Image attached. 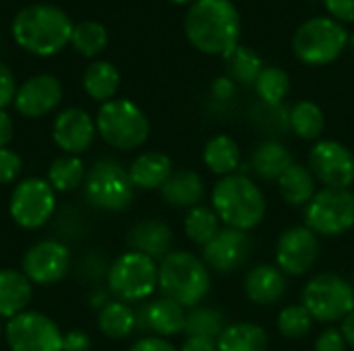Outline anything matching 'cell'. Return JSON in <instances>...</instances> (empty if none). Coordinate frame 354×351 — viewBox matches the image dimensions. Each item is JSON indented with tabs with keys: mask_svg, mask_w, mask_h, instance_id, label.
Instances as JSON below:
<instances>
[{
	"mask_svg": "<svg viewBox=\"0 0 354 351\" xmlns=\"http://www.w3.org/2000/svg\"><path fill=\"white\" fill-rule=\"evenodd\" d=\"M185 35L209 56H226L241 37V14L232 0H195L185 14Z\"/></svg>",
	"mask_w": 354,
	"mask_h": 351,
	"instance_id": "6da1fadb",
	"label": "cell"
},
{
	"mask_svg": "<svg viewBox=\"0 0 354 351\" xmlns=\"http://www.w3.org/2000/svg\"><path fill=\"white\" fill-rule=\"evenodd\" d=\"M73 23L52 4H31L17 12L12 21L15 41L37 56H52L60 52L73 35Z\"/></svg>",
	"mask_w": 354,
	"mask_h": 351,
	"instance_id": "7a4b0ae2",
	"label": "cell"
},
{
	"mask_svg": "<svg viewBox=\"0 0 354 351\" xmlns=\"http://www.w3.org/2000/svg\"><path fill=\"white\" fill-rule=\"evenodd\" d=\"M212 209L226 228L251 232L268 211L261 188L243 172L222 178L212 190Z\"/></svg>",
	"mask_w": 354,
	"mask_h": 351,
	"instance_id": "3957f363",
	"label": "cell"
},
{
	"mask_svg": "<svg viewBox=\"0 0 354 351\" xmlns=\"http://www.w3.org/2000/svg\"><path fill=\"white\" fill-rule=\"evenodd\" d=\"M158 288L164 298L191 310L209 294V269L193 252L172 250L158 265Z\"/></svg>",
	"mask_w": 354,
	"mask_h": 351,
	"instance_id": "277c9868",
	"label": "cell"
},
{
	"mask_svg": "<svg viewBox=\"0 0 354 351\" xmlns=\"http://www.w3.org/2000/svg\"><path fill=\"white\" fill-rule=\"evenodd\" d=\"M348 31L332 17H311L301 23L292 35L295 56L309 66L336 62L348 46Z\"/></svg>",
	"mask_w": 354,
	"mask_h": 351,
	"instance_id": "5b68a950",
	"label": "cell"
},
{
	"mask_svg": "<svg viewBox=\"0 0 354 351\" xmlns=\"http://www.w3.org/2000/svg\"><path fill=\"white\" fill-rule=\"evenodd\" d=\"M97 134L114 149H139L149 137V120L145 112L131 99H110L102 103L95 118Z\"/></svg>",
	"mask_w": 354,
	"mask_h": 351,
	"instance_id": "8992f818",
	"label": "cell"
},
{
	"mask_svg": "<svg viewBox=\"0 0 354 351\" xmlns=\"http://www.w3.org/2000/svg\"><path fill=\"white\" fill-rule=\"evenodd\" d=\"M135 186L129 178V170L122 168L120 161L112 157H102L97 159L85 176L83 182V194L85 201L108 213H118L124 211L135 197Z\"/></svg>",
	"mask_w": 354,
	"mask_h": 351,
	"instance_id": "52a82bcc",
	"label": "cell"
},
{
	"mask_svg": "<svg viewBox=\"0 0 354 351\" xmlns=\"http://www.w3.org/2000/svg\"><path fill=\"white\" fill-rule=\"evenodd\" d=\"M106 279L116 300L141 302L158 290V263L147 254L127 250L110 265Z\"/></svg>",
	"mask_w": 354,
	"mask_h": 351,
	"instance_id": "ba28073f",
	"label": "cell"
},
{
	"mask_svg": "<svg viewBox=\"0 0 354 351\" xmlns=\"http://www.w3.org/2000/svg\"><path fill=\"white\" fill-rule=\"evenodd\" d=\"M305 225L322 238H336L354 228V192L322 188L305 207Z\"/></svg>",
	"mask_w": 354,
	"mask_h": 351,
	"instance_id": "9c48e42d",
	"label": "cell"
},
{
	"mask_svg": "<svg viewBox=\"0 0 354 351\" xmlns=\"http://www.w3.org/2000/svg\"><path fill=\"white\" fill-rule=\"evenodd\" d=\"M313 321L319 323H338L354 312V288L351 281L336 273L315 275L303 288L301 302Z\"/></svg>",
	"mask_w": 354,
	"mask_h": 351,
	"instance_id": "30bf717a",
	"label": "cell"
},
{
	"mask_svg": "<svg viewBox=\"0 0 354 351\" xmlns=\"http://www.w3.org/2000/svg\"><path fill=\"white\" fill-rule=\"evenodd\" d=\"M56 211V190L46 178L21 180L8 201V213L12 221L23 230L44 228Z\"/></svg>",
	"mask_w": 354,
	"mask_h": 351,
	"instance_id": "8fae6325",
	"label": "cell"
},
{
	"mask_svg": "<svg viewBox=\"0 0 354 351\" xmlns=\"http://www.w3.org/2000/svg\"><path fill=\"white\" fill-rule=\"evenodd\" d=\"M4 339L10 351H62L64 333L48 314L25 310L6 321Z\"/></svg>",
	"mask_w": 354,
	"mask_h": 351,
	"instance_id": "7c38bea8",
	"label": "cell"
},
{
	"mask_svg": "<svg viewBox=\"0 0 354 351\" xmlns=\"http://www.w3.org/2000/svg\"><path fill=\"white\" fill-rule=\"evenodd\" d=\"M309 170L324 188H351L354 184V153L334 139L319 141L309 153Z\"/></svg>",
	"mask_w": 354,
	"mask_h": 351,
	"instance_id": "4fadbf2b",
	"label": "cell"
},
{
	"mask_svg": "<svg viewBox=\"0 0 354 351\" xmlns=\"http://www.w3.org/2000/svg\"><path fill=\"white\" fill-rule=\"evenodd\" d=\"M71 269V250L58 240H41L33 244L21 261L23 275L33 285H56Z\"/></svg>",
	"mask_w": 354,
	"mask_h": 351,
	"instance_id": "5bb4252c",
	"label": "cell"
},
{
	"mask_svg": "<svg viewBox=\"0 0 354 351\" xmlns=\"http://www.w3.org/2000/svg\"><path fill=\"white\" fill-rule=\"evenodd\" d=\"M319 259V236L307 225H295L282 232L276 244V265L284 275L301 277L309 273Z\"/></svg>",
	"mask_w": 354,
	"mask_h": 351,
	"instance_id": "9a60e30c",
	"label": "cell"
},
{
	"mask_svg": "<svg viewBox=\"0 0 354 351\" xmlns=\"http://www.w3.org/2000/svg\"><path fill=\"white\" fill-rule=\"evenodd\" d=\"M253 238L249 232L222 228L218 236L201 248V259L207 269L218 273H234L247 265L253 252Z\"/></svg>",
	"mask_w": 354,
	"mask_h": 351,
	"instance_id": "2e32d148",
	"label": "cell"
},
{
	"mask_svg": "<svg viewBox=\"0 0 354 351\" xmlns=\"http://www.w3.org/2000/svg\"><path fill=\"white\" fill-rule=\"evenodd\" d=\"M95 120L81 108L62 110L52 126V139L64 155H81L95 141Z\"/></svg>",
	"mask_w": 354,
	"mask_h": 351,
	"instance_id": "e0dca14e",
	"label": "cell"
},
{
	"mask_svg": "<svg viewBox=\"0 0 354 351\" xmlns=\"http://www.w3.org/2000/svg\"><path fill=\"white\" fill-rule=\"evenodd\" d=\"M62 101V85L52 74H35L27 79L15 93V108L21 116L41 118Z\"/></svg>",
	"mask_w": 354,
	"mask_h": 351,
	"instance_id": "ac0fdd59",
	"label": "cell"
},
{
	"mask_svg": "<svg viewBox=\"0 0 354 351\" xmlns=\"http://www.w3.org/2000/svg\"><path fill=\"white\" fill-rule=\"evenodd\" d=\"M185 323H187V308L164 296L147 302L137 312V327L147 329L156 333V337H164V339L185 333Z\"/></svg>",
	"mask_w": 354,
	"mask_h": 351,
	"instance_id": "d6986e66",
	"label": "cell"
},
{
	"mask_svg": "<svg viewBox=\"0 0 354 351\" xmlns=\"http://www.w3.org/2000/svg\"><path fill=\"white\" fill-rule=\"evenodd\" d=\"M286 292L288 281L278 265H257L245 277V294L257 306H274L284 300Z\"/></svg>",
	"mask_w": 354,
	"mask_h": 351,
	"instance_id": "ffe728a7",
	"label": "cell"
},
{
	"mask_svg": "<svg viewBox=\"0 0 354 351\" xmlns=\"http://www.w3.org/2000/svg\"><path fill=\"white\" fill-rule=\"evenodd\" d=\"M127 242L131 250L147 254L153 261H162L166 254L172 252L174 236L168 223L160 219H143L131 228Z\"/></svg>",
	"mask_w": 354,
	"mask_h": 351,
	"instance_id": "44dd1931",
	"label": "cell"
},
{
	"mask_svg": "<svg viewBox=\"0 0 354 351\" xmlns=\"http://www.w3.org/2000/svg\"><path fill=\"white\" fill-rule=\"evenodd\" d=\"M160 194L172 207L193 209L201 205L205 197V184L203 178L193 170H174L160 188Z\"/></svg>",
	"mask_w": 354,
	"mask_h": 351,
	"instance_id": "7402d4cb",
	"label": "cell"
},
{
	"mask_svg": "<svg viewBox=\"0 0 354 351\" xmlns=\"http://www.w3.org/2000/svg\"><path fill=\"white\" fill-rule=\"evenodd\" d=\"M172 159L162 151H145L133 159L129 178L139 190H160L172 174Z\"/></svg>",
	"mask_w": 354,
	"mask_h": 351,
	"instance_id": "603a6c76",
	"label": "cell"
},
{
	"mask_svg": "<svg viewBox=\"0 0 354 351\" xmlns=\"http://www.w3.org/2000/svg\"><path fill=\"white\" fill-rule=\"evenodd\" d=\"M33 298V283L23 271L0 269V319H15L25 312Z\"/></svg>",
	"mask_w": 354,
	"mask_h": 351,
	"instance_id": "cb8c5ba5",
	"label": "cell"
},
{
	"mask_svg": "<svg viewBox=\"0 0 354 351\" xmlns=\"http://www.w3.org/2000/svg\"><path fill=\"white\" fill-rule=\"evenodd\" d=\"M295 163V157L290 149L282 141H263L253 153H251V170L255 176L268 182H278L280 176Z\"/></svg>",
	"mask_w": 354,
	"mask_h": 351,
	"instance_id": "d4e9b609",
	"label": "cell"
},
{
	"mask_svg": "<svg viewBox=\"0 0 354 351\" xmlns=\"http://www.w3.org/2000/svg\"><path fill=\"white\" fill-rule=\"evenodd\" d=\"M203 161L209 172L226 178L236 174L241 166V147L228 134H216L203 147Z\"/></svg>",
	"mask_w": 354,
	"mask_h": 351,
	"instance_id": "484cf974",
	"label": "cell"
},
{
	"mask_svg": "<svg viewBox=\"0 0 354 351\" xmlns=\"http://www.w3.org/2000/svg\"><path fill=\"white\" fill-rule=\"evenodd\" d=\"M280 197L290 207H307V203L315 197V176L309 168L301 163H292L278 180Z\"/></svg>",
	"mask_w": 354,
	"mask_h": 351,
	"instance_id": "4316f807",
	"label": "cell"
},
{
	"mask_svg": "<svg viewBox=\"0 0 354 351\" xmlns=\"http://www.w3.org/2000/svg\"><path fill=\"white\" fill-rule=\"evenodd\" d=\"M118 87H120V72L114 64L106 60L91 62L83 72V89L95 101L106 103L114 99Z\"/></svg>",
	"mask_w": 354,
	"mask_h": 351,
	"instance_id": "83f0119b",
	"label": "cell"
},
{
	"mask_svg": "<svg viewBox=\"0 0 354 351\" xmlns=\"http://www.w3.org/2000/svg\"><path fill=\"white\" fill-rule=\"evenodd\" d=\"M137 327V312L131 304L120 300H110L102 306L97 314V329L108 339H127Z\"/></svg>",
	"mask_w": 354,
	"mask_h": 351,
	"instance_id": "f1b7e54d",
	"label": "cell"
},
{
	"mask_svg": "<svg viewBox=\"0 0 354 351\" xmlns=\"http://www.w3.org/2000/svg\"><path fill=\"white\" fill-rule=\"evenodd\" d=\"M270 337L255 323H234L218 339V351H268Z\"/></svg>",
	"mask_w": 354,
	"mask_h": 351,
	"instance_id": "f546056e",
	"label": "cell"
},
{
	"mask_svg": "<svg viewBox=\"0 0 354 351\" xmlns=\"http://www.w3.org/2000/svg\"><path fill=\"white\" fill-rule=\"evenodd\" d=\"M224 58V68H226V77L232 79L234 83L241 85H255L259 72L263 70V62L259 58V54L247 46H234Z\"/></svg>",
	"mask_w": 354,
	"mask_h": 351,
	"instance_id": "4dcf8cb0",
	"label": "cell"
},
{
	"mask_svg": "<svg viewBox=\"0 0 354 351\" xmlns=\"http://www.w3.org/2000/svg\"><path fill=\"white\" fill-rule=\"evenodd\" d=\"M87 176L85 163L79 155H60L48 168V182L56 192H71L83 186Z\"/></svg>",
	"mask_w": 354,
	"mask_h": 351,
	"instance_id": "1f68e13d",
	"label": "cell"
},
{
	"mask_svg": "<svg viewBox=\"0 0 354 351\" xmlns=\"http://www.w3.org/2000/svg\"><path fill=\"white\" fill-rule=\"evenodd\" d=\"M228 327L226 314L214 306H195L187 312L185 335L187 337H205L218 341L224 329Z\"/></svg>",
	"mask_w": 354,
	"mask_h": 351,
	"instance_id": "d6a6232c",
	"label": "cell"
},
{
	"mask_svg": "<svg viewBox=\"0 0 354 351\" xmlns=\"http://www.w3.org/2000/svg\"><path fill=\"white\" fill-rule=\"evenodd\" d=\"M288 120H290V130L299 139H305V141L319 139L326 128L324 110L315 101H309V99L295 103L288 112Z\"/></svg>",
	"mask_w": 354,
	"mask_h": 351,
	"instance_id": "836d02e7",
	"label": "cell"
},
{
	"mask_svg": "<svg viewBox=\"0 0 354 351\" xmlns=\"http://www.w3.org/2000/svg\"><path fill=\"white\" fill-rule=\"evenodd\" d=\"M220 225H222V221L216 215V211L205 205H197V207L189 209V213L185 217L187 238L201 248L218 236V232L222 230Z\"/></svg>",
	"mask_w": 354,
	"mask_h": 351,
	"instance_id": "e575fe53",
	"label": "cell"
},
{
	"mask_svg": "<svg viewBox=\"0 0 354 351\" xmlns=\"http://www.w3.org/2000/svg\"><path fill=\"white\" fill-rule=\"evenodd\" d=\"M288 112L290 110H286L282 103L272 106V103L259 101L251 110V122L259 132L270 137V141H278V137H282V134H286L290 130Z\"/></svg>",
	"mask_w": 354,
	"mask_h": 351,
	"instance_id": "d590c367",
	"label": "cell"
},
{
	"mask_svg": "<svg viewBox=\"0 0 354 351\" xmlns=\"http://www.w3.org/2000/svg\"><path fill=\"white\" fill-rule=\"evenodd\" d=\"M255 91L259 95V101L278 106L290 91V77L280 66H263L255 81Z\"/></svg>",
	"mask_w": 354,
	"mask_h": 351,
	"instance_id": "8d00e7d4",
	"label": "cell"
},
{
	"mask_svg": "<svg viewBox=\"0 0 354 351\" xmlns=\"http://www.w3.org/2000/svg\"><path fill=\"white\" fill-rule=\"evenodd\" d=\"M71 43L83 56H95V54H100L106 48L108 31L97 21H83V23L73 27Z\"/></svg>",
	"mask_w": 354,
	"mask_h": 351,
	"instance_id": "74e56055",
	"label": "cell"
},
{
	"mask_svg": "<svg viewBox=\"0 0 354 351\" xmlns=\"http://www.w3.org/2000/svg\"><path fill=\"white\" fill-rule=\"evenodd\" d=\"M313 327V317L303 304L286 306L278 314V331L286 339H303Z\"/></svg>",
	"mask_w": 354,
	"mask_h": 351,
	"instance_id": "f35d334b",
	"label": "cell"
},
{
	"mask_svg": "<svg viewBox=\"0 0 354 351\" xmlns=\"http://www.w3.org/2000/svg\"><path fill=\"white\" fill-rule=\"evenodd\" d=\"M23 172V159L10 147L0 149V186L12 184Z\"/></svg>",
	"mask_w": 354,
	"mask_h": 351,
	"instance_id": "ab89813d",
	"label": "cell"
},
{
	"mask_svg": "<svg viewBox=\"0 0 354 351\" xmlns=\"http://www.w3.org/2000/svg\"><path fill=\"white\" fill-rule=\"evenodd\" d=\"M348 343L342 335L340 329H326L317 339H315V351H346Z\"/></svg>",
	"mask_w": 354,
	"mask_h": 351,
	"instance_id": "60d3db41",
	"label": "cell"
},
{
	"mask_svg": "<svg viewBox=\"0 0 354 351\" xmlns=\"http://www.w3.org/2000/svg\"><path fill=\"white\" fill-rule=\"evenodd\" d=\"M328 14L338 23H353L354 21V0H322Z\"/></svg>",
	"mask_w": 354,
	"mask_h": 351,
	"instance_id": "b9f144b4",
	"label": "cell"
},
{
	"mask_svg": "<svg viewBox=\"0 0 354 351\" xmlns=\"http://www.w3.org/2000/svg\"><path fill=\"white\" fill-rule=\"evenodd\" d=\"M15 93H17L15 77L10 68L4 62H0V110H4L8 103L15 101Z\"/></svg>",
	"mask_w": 354,
	"mask_h": 351,
	"instance_id": "7bdbcfd3",
	"label": "cell"
},
{
	"mask_svg": "<svg viewBox=\"0 0 354 351\" xmlns=\"http://www.w3.org/2000/svg\"><path fill=\"white\" fill-rule=\"evenodd\" d=\"M91 350V337L85 331L73 329L68 333H64V341H62V351H89Z\"/></svg>",
	"mask_w": 354,
	"mask_h": 351,
	"instance_id": "ee69618b",
	"label": "cell"
},
{
	"mask_svg": "<svg viewBox=\"0 0 354 351\" xmlns=\"http://www.w3.org/2000/svg\"><path fill=\"white\" fill-rule=\"evenodd\" d=\"M129 351H178L168 339L164 337H156V335H149V337H141L137 343H133V348Z\"/></svg>",
	"mask_w": 354,
	"mask_h": 351,
	"instance_id": "f6af8a7d",
	"label": "cell"
},
{
	"mask_svg": "<svg viewBox=\"0 0 354 351\" xmlns=\"http://www.w3.org/2000/svg\"><path fill=\"white\" fill-rule=\"evenodd\" d=\"M236 93V83L228 77H218L212 83V95L216 101H230Z\"/></svg>",
	"mask_w": 354,
	"mask_h": 351,
	"instance_id": "bcb514c9",
	"label": "cell"
},
{
	"mask_svg": "<svg viewBox=\"0 0 354 351\" xmlns=\"http://www.w3.org/2000/svg\"><path fill=\"white\" fill-rule=\"evenodd\" d=\"M15 137V122L8 112L0 110V149L8 147Z\"/></svg>",
	"mask_w": 354,
	"mask_h": 351,
	"instance_id": "7dc6e473",
	"label": "cell"
},
{
	"mask_svg": "<svg viewBox=\"0 0 354 351\" xmlns=\"http://www.w3.org/2000/svg\"><path fill=\"white\" fill-rule=\"evenodd\" d=\"M180 351H218V341L205 337H187Z\"/></svg>",
	"mask_w": 354,
	"mask_h": 351,
	"instance_id": "c3c4849f",
	"label": "cell"
},
{
	"mask_svg": "<svg viewBox=\"0 0 354 351\" xmlns=\"http://www.w3.org/2000/svg\"><path fill=\"white\" fill-rule=\"evenodd\" d=\"M340 331H342V335H344V339H346L348 348H353L354 350V312H351V314L342 321Z\"/></svg>",
	"mask_w": 354,
	"mask_h": 351,
	"instance_id": "681fc988",
	"label": "cell"
},
{
	"mask_svg": "<svg viewBox=\"0 0 354 351\" xmlns=\"http://www.w3.org/2000/svg\"><path fill=\"white\" fill-rule=\"evenodd\" d=\"M170 2H174V4H189V2H191V4H193L195 0H170Z\"/></svg>",
	"mask_w": 354,
	"mask_h": 351,
	"instance_id": "f907efd6",
	"label": "cell"
},
{
	"mask_svg": "<svg viewBox=\"0 0 354 351\" xmlns=\"http://www.w3.org/2000/svg\"><path fill=\"white\" fill-rule=\"evenodd\" d=\"M4 335V325H2V319H0V337Z\"/></svg>",
	"mask_w": 354,
	"mask_h": 351,
	"instance_id": "816d5d0a",
	"label": "cell"
}]
</instances>
